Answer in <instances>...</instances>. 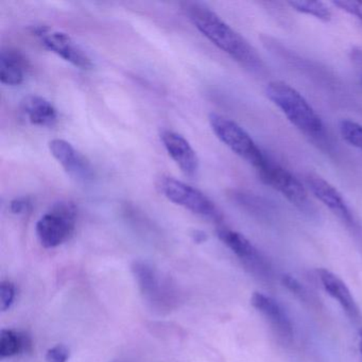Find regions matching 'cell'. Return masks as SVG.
I'll list each match as a JSON object with an SVG mask.
<instances>
[{"label":"cell","instance_id":"obj_26","mask_svg":"<svg viewBox=\"0 0 362 362\" xmlns=\"http://www.w3.org/2000/svg\"><path fill=\"white\" fill-rule=\"evenodd\" d=\"M359 349H360V353H361V356H362V328H361V330H360V334H359Z\"/></svg>","mask_w":362,"mask_h":362},{"label":"cell","instance_id":"obj_18","mask_svg":"<svg viewBox=\"0 0 362 362\" xmlns=\"http://www.w3.org/2000/svg\"><path fill=\"white\" fill-rule=\"evenodd\" d=\"M25 339L11 329L0 330V357L9 358L24 349Z\"/></svg>","mask_w":362,"mask_h":362},{"label":"cell","instance_id":"obj_15","mask_svg":"<svg viewBox=\"0 0 362 362\" xmlns=\"http://www.w3.org/2000/svg\"><path fill=\"white\" fill-rule=\"evenodd\" d=\"M21 111L33 126L52 128L58 122V111L50 101L43 97L27 96L21 103Z\"/></svg>","mask_w":362,"mask_h":362},{"label":"cell","instance_id":"obj_25","mask_svg":"<svg viewBox=\"0 0 362 362\" xmlns=\"http://www.w3.org/2000/svg\"><path fill=\"white\" fill-rule=\"evenodd\" d=\"M192 238L197 243H202L207 240V235L204 232H201V230H194L192 233Z\"/></svg>","mask_w":362,"mask_h":362},{"label":"cell","instance_id":"obj_20","mask_svg":"<svg viewBox=\"0 0 362 362\" xmlns=\"http://www.w3.org/2000/svg\"><path fill=\"white\" fill-rule=\"evenodd\" d=\"M16 298V286L9 281H4L0 284V309L8 310L12 306Z\"/></svg>","mask_w":362,"mask_h":362},{"label":"cell","instance_id":"obj_1","mask_svg":"<svg viewBox=\"0 0 362 362\" xmlns=\"http://www.w3.org/2000/svg\"><path fill=\"white\" fill-rule=\"evenodd\" d=\"M182 10L209 42L228 54L233 60L252 71L264 69V62L253 46L211 8L197 1H186L182 4Z\"/></svg>","mask_w":362,"mask_h":362},{"label":"cell","instance_id":"obj_8","mask_svg":"<svg viewBox=\"0 0 362 362\" xmlns=\"http://www.w3.org/2000/svg\"><path fill=\"white\" fill-rule=\"evenodd\" d=\"M217 236L255 276L266 281L272 277L268 260L247 237L226 228H218Z\"/></svg>","mask_w":362,"mask_h":362},{"label":"cell","instance_id":"obj_6","mask_svg":"<svg viewBox=\"0 0 362 362\" xmlns=\"http://www.w3.org/2000/svg\"><path fill=\"white\" fill-rule=\"evenodd\" d=\"M260 180L304 213H313L306 187L289 170L268 158L258 169Z\"/></svg>","mask_w":362,"mask_h":362},{"label":"cell","instance_id":"obj_27","mask_svg":"<svg viewBox=\"0 0 362 362\" xmlns=\"http://www.w3.org/2000/svg\"><path fill=\"white\" fill-rule=\"evenodd\" d=\"M360 83H361L362 86V73L360 74Z\"/></svg>","mask_w":362,"mask_h":362},{"label":"cell","instance_id":"obj_12","mask_svg":"<svg viewBox=\"0 0 362 362\" xmlns=\"http://www.w3.org/2000/svg\"><path fill=\"white\" fill-rule=\"evenodd\" d=\"M49 150L52 156L62 165L69 175L76 179H90L93 169L90 162L64 139H54L49 143Z\"/></svg>","mask_w":362,"mask_h":362},{"label":"cell","instance_id":"obj_4","mask_svg":"<svg viewBox=\"0 0 362 362\" xmlns=\"http://www.w3.org/2000/svg\"><path fill=\"white\" fill-rule=\"evenodd\" d=\"M156 187L165 198L175 204L211 221H221V213L215 203L197 188L167 175H163L158 180Z\"/></svg>","mask_w":362,"mask_h":362},{"label":"cell","instance_id":"obj_5","mask_svg":"<svg viewBox=\"0 0 362 362\" xmlns=\"http://www.w3.org/2000/svg\"><path fill=\"white\" fill-rule=\"evenodd\" d=\"M77 209L73 203L61 201L37 221L35 232L46 249H54L67 240L75 230Z\"/></svg>","mask_w":362,"mask_h":362},{"label":"cell","instance_id":"obj_17","mask_svg":"<svg viewBox=\"0 0 362 362\" xmlns=\"http://www.w3.org/2000/svg\"><path fill=\"white\" fill-rule=\"evenodd\" d=\"M288 5L300 13L313 16L323 22H329L332 20V12H330L329 8L321 1L300 0V1H289Z\"/></svg>","mask_w":362,"mask_h":362},{"label":"cell","instance_id":"obj_16","mask_svg":"<svg viewBox=\"0 0 362 362\" xmlns=\"http://www.w3.org/2000/svg\"><path fill=\"white\" fill-rule=\"evenodd\" d=\"M132 272L145 298L151 303L156 302L160 304L162 298H165L166 294L160 292V290L164 291L163 289L165 284L160 279V275L158 274V271L147 262L137 260L133 262Z\"/></svg>","mask_w":362,"mask_h":362},{"label":"cell","instance_id":"obj_19","mask_svg":"<svg viewBox=\"0 0 362 362\" xmlns=\"http://www.w3.org/2000/svg\"><path fill=\"white\" fill-rule=\"evenodd\" d=\"M339 131L349 145L362 151V124L354 120L343 119L339 124Z\"/></svg>","mask_w":362,"mask_h":362},{"label":"cell","instance_id":"obj_11","mask_svg":"<svg viewBox=\"0 0 362 362\" xmlns=\"http://www.w3.org/2000/svg\"><path fill=\"white\" fill-rule=\"evenodd\" d=\"M160 139L170 158L181 169L186 177H196L199 170V158L189 141L179 133L164 130L160 133Z\"/></svg>","mask_w":362,"mask_h":362},{"label":"cell","instance_id":"obj_21","mask_svg":"<svg viewBox=\"0 0 362 362\" xmlns=\"http://www.w3.org/2000/svg\"><path fill=\"white\" fill-rule=\"evenodd\" d=\"M332 5L338 7L342 11L355 16L357 20L362 23V1L355 0H336L332 1Z\"/></svg>","mask_w":362,"mask_h":362},{"label":"cell","instance_id":"obj_23","mask_svg":"<svg viewBox=\"0 0 362 362\" xmlns=\"http://www.w3.org/2000/svg\"><path fill=\"white\" fill-rule=\"evenodd\" d=\"M31 207H33V202L28 197L16 198L10 203V211L14 215H22V214L28 213Z\"/></svg>","mask_w":362,"mask_h":362},{"label":"cell","instance_id":"obj_24","mask_svg":"<svg viewBox=\"0 0 362 362\" xmlns=\"http://www.w3.org/2000/svg\"><path fill=\"white\" fill-rule=\"evenodd\" d=\"M283 283L290 291L293 292L296 296H300L303 300H306L307 298V290L298 279H294L293 276L290 275H285L283 277Z\"/></svg>","mask_w":362,"mask_h":362},{"label":"cell","instance_id":"obj_2","mask_svg":"<svg viewBox=\"0 0 362 362\" xmlns=\"http://www.w3.org/2000/svg\"><path fill=\"white\" fill-rule=\"evenodd\" d=\"M266 95L305 136L322 149L326 151L330 149L329 137L323 122L310 103L296 88L286 82L272 81L267 86Z\"/></svg>","mask_w":362,"mask_h":362},{"label":"cell","instance_id":"obj_13","mask_svg":"<svg viewBox=\"0 0 362 362\" xmlns=\"http://www.w3.org/2000/svg\"><path fill=\"white\" fill-rule=\"evenodd\" d=\"M317 275L324 290L339 303L347 317L354 321H358L360 317L359 308L346 284L340 277L326 269L317 270Z\"/></svg>","mask_w":362,"mask_h":362},{"label":"cell","instance_id":"obj_3","mask_svg":"<svg viewBox=\"0 0 362 362\" xmlns=\"http://www.w3.org/2000/svg\"><path fill=\"white\" fill-rule=\"evenodd\" d=\"M209 124L216 136L245 162L259 169L268 160V156L258 147L249 133L237 122L219 114L209 115Z\"/></svg>","mask_w":362,"mask_h":362},{"label":"cell","instance_id":"obj_9","mask_svg":"<svg viewBox=\"0 0 362 362\" xmlns=\"http://www.w3.org/2000/svg\"><path fill=\"white\" fill-rule=\"evenodd\" d=\"M307 187L311 194L323 203L334 215L349 226H355L356 221L353 213L349 209V205L345 202L342 194L339 192L334 186L323 177L315 173H307L305 177Z\"/></svg>","mask_w":362,"mask_h":362},{"label":"cell","instance_id":"obj_7","mask_svg":"<svg viewBox=\"0 0 362 362\" xmlns=\"http://www.w3.org/2000/svg\"><path fill=\"white\" fill-rule=\"evenodd\" d=\"M31 33L39 39L46 49L58 54L63 60L71 63L74 66L84 71L92 69L94 66L92 59L66 33L54 30L44 25L33 26L31 28Z\"/></svg>","mask_w":362,"mask_h":362},{"label":"cell","instance_id":"obj_10","mask_svg":"<svg viewBox=\"0 0 362 362\" xmlns=\"http://www.w3.org/2000/svg\"><path fill=\"white\" fill-rule=\"evenodd\" d=\"M251 304L269 322L275 334L284 341L293 338V325L289 315L281 304L262 292H254Z\"/></svg>","mask_w":362,"mask_h":362},{"label":"cell","instance_id":"obj_22","mask_svg":"<svg viewBox=\"0 0 362 362\" xmlns=\"http://www.w3.org/2000/svg\"><path fill=\"white\" fill-rule=\"evenodd\" d=\"M69 358V349L64 344L56 345L46 353V362H67Z\"/></svg>","mask_w":362,"mask_h":362},{"label":"cell","instance_id":"obj_14","mask_svg":"<svg viewBox=\"0 0 362 362\" xmlns=\"http://www.w3.org/2000/svg\"><path fill=\"white\" fill-rule=\"evenodd\" d=\"M29 61L16 48H4L0 54V81L5 86H16L24 82Z\"/></svg>","mask_w":362,"mask_h":362}]
</instances>
